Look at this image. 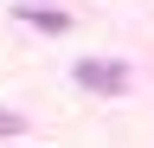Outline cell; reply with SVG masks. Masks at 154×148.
I'll return each mask as SVG.
<instances>
[{"instance_id": "1", "label": "cell", "mask_w": 154, "mask_h": 148, "mask_svg": "<svg viewBox=\"0 0 154 148\" xmlns=\"http://www.w3.org/2000/svg\"><path fill=\"white\" fill-rule=\"evenodd\" d=\"M77 84L96 90V97H122V90H128V65H116V58H84V65H77Z\"/></svg>"}, {"instance_id": "2", "label": "cell", "mask_w": 154, "mask_h": 148, "mask_svg": "<svg viewBox=\"0 0 154 148\" xmlns=\"http://www.w3.org/2000/svg\"><path fill=\"white\" fill-rule=\"evenodd\" d=\"M26 20H32L38 32H64V13H51V7H26Z\"/></svg>"}, {"instance_id": "3", "label": "cell", "mask_w": 154, "mask_h": 148, "mask_svg": "<svg viewBox=\"0 0 154 148\" xmlns=\"http://www.w3.org/2000/svg\"><path fill=\"white\" fill-rule=\"evenodd\" d=\"M19 129H26V122H19L13 109H0V135H19Z\"/></svg>"}]
</instances>
